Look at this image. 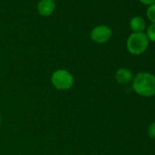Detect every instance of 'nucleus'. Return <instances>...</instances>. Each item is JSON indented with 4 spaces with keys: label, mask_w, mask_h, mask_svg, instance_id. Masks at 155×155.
<instances>
[{
    "label": "nucleus",
    "mask_w": 155,
    "mask_h": 155,
    "mask_svg": "<svg viewBox=\"0 0 155 155\" xmlns=\"http://www.w3.org/2000/svg\"><path fill=\"white\" fill-rule=\"evenodd\" d=\"M149 39L143 32L132 33L127 40V48L132 55H140L147 49Z\"/></svg>",
    "instance_id": "f03ea898"
},
{
    "label": "nucleus",
    "mask_w": 155,
    "mask_h": 155,
    "mask_svg": "<svg viewBox=\"0 0 155 155\" xmlns=\"http://www.w3.org/2000/svg\"><path fill=\"white\" fill-rule=\"evenodd\" d=\"M148 135L151 139H155V122H152L149 125L147 130Z\"/></svg>",
    "instance_id": "9d476101"
},
{
    "label": "nucleus",
    "mask_w": 155,
    "mask_h": 155,
    "mask_svg": "<svg viewBox=\"0 0 155 155\" xmlns=\"http://www.w3.org/2000/svg\"><path fill=\"white\" fill-rule=\"evenodd\" d=\"M147 38L149 40L155 42V24H151L147 30V34H146Z\"/></svg>",
    "instance_id": "1a4fd4ad"
},
{
    "label": "nucleus",
    "mask_w": 155,
    "mask_h": 155,
    "mask_svg": "<svg viewBox=\"0 0 155 155\" xmlns=\"http://www.w3.org/2000/svg\"><path fill=\"white\" fill-rule=\"evenodd\" d=\"M0 123H1V119H0Z\"/></svg>",
    "instance_id": "f8f14e48"
},
{
    "label": "nucleus",
    "mask_w": 155,
    "mask_h": 155,
    "mask_svg": "<svg viewBox=\"0 0 155 155\" xmlns=\"http://www.w3.org/2000/svg\"><path fill=\"white\" fill-rule=\"evenodd\" d=\"M147 17L150 22L155 24V3L149 7L147 10Z\"/></svg>",
    "instance_id": "6e6552de"
},
{
    "label": "nucleus",
    "mask_w": 155,
    "mask_h": 155,
    "mask_svg": "<svg viewBox=\"0 0 155 155\" xmlns=\"http://www.w3.org/2000/svg\"><path fill=\"white\" fill-rule=\"evenodd\" d=\"M132 89L140 96L155 95V76L149 72H140L132 80Z\"/></svg>",
    "instance_id": "f257e3e1"
},
{
    "label": "nucleus",
    "mask_w": 155,
    "mask_h": 155,
    "mask_svg": "<svg viewBox=\"0 0 155 155\" xmlns=\"http://www.w3.org/2000/svg\"><path fill=\"white\" fill-rule=\"evenodd\" d=\"M51 83L58 91H68L74 85V77L66 69H58L51 76Z\"/></svg>",
    "instance_id": "7ed1b4c3"
},
{
    "label": "nucleus",
    "mask_w": 155,
    "mask_h": 155,
    "mask_svg": "<svg viewBox=\"0 0 155 155\" xmlns=\"http://www.w3.org/2000/svg\"><path fill=\"white\" fill-rule=\"evenodd\" d=\"M111 35H112L111 29L108 26L101 25L92 29L91 33V38L96 43L103 44L110 40Z\"/></svg>",
    "instance_id": "20e7f679"
},
{
    "label": "nucleus",
    "mask_w": 155,
    "mask_h": 155,
    "mask_svg": "<svg viewBox=\"0 0 155 155\" xmlns=\"http://www.w3.org/2000/svg\"><path fill=\"white\" fill-rule=\"evenodd\" d=\"M55 9V3L53 0H40V2L38 5V13L41 16L48 17L54 12Z\"/></svg>",
    "instance_id": "423d86ee"
},
{
    "label": "nucleus",
    "mask_w": 155,
    "mask_h": 155,
    "mask_svg": "<svg viewBox=\"0 0 155 155\" xmlns=\"http://www.w3.org/2000/svg\"><path fill=\"white\" fill-rule=\"evenodd\" d=\"M115 78H116V81H118V83H120L121 85L128 84L130 81H132V80H133L131 70H130L129 68H119L115 74Z\"/></svg>",
    "instance_id": "39448f33"
},
{
    "label": "nucleus",
    "mask_w": 155,
    "mask_h": 155,
    "mask_svg": "<svg viewBox=\"0 0 155 155\" xmlns=\"http://www.w3.org/2000/svg\"><path fill=\"white\" fill-rule=\"evenodd\" d=\"M140 1L144 5H152L155 3V0H140Z\"/></svg>",
    "instance_id": "9b49d317"
},
{
    "label": "nucleus",
    "mask_w": 155,
    "mask_h": 155,
    "mask_svg": "<svg viewBox=\"0 0 155 155\" xmlns=\"http://www.w3.org/2000/svg\"><path fill=\"white\" fill-rule=\"evenodd\" d=\"M130 27L133 33L142 32L145 29V21L140 17H134L130 22Z\"/></svg>",
    "instance_id": "0eeeda50"
}]
</instances>
